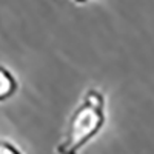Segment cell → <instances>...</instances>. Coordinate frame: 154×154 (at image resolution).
<instances>
[{"instance_id": "6da1fadb", "label": "cell", "mask_w": 154, "mask_h": 154, "mask_svg": "<svg viewBox=\"0 0 154 154\" xmlns=\"http://www.w3.org/2000/svg\"><path fill=\"white\" fill-rule=\"evenodd\" d=\"M106 117L105 93L97 86L86 88L79 103L69 114L56 151L60 154H74L82 151L103 131Z\"/></svg>"}, {"instance_id": "7a4b0ae2", "label": "cell", "mask_w": 154, "mask_h": 154, "mask_svg": "<svg viewBox=\"0 0 154 154\" xmlns=\"http://www.w3.org/2000/svg\"><path fill=\"white\" fill-rule=\"evenodd\" d=\"M19 91V80L8 66L0 65V103L14 97Z\"/></svg>"}, {"instance_id": "3957f363", "label": "cell", "mask_w": 154, "mask_h": 154, "mask_svg": "<svg viewBox=\"0 0 154 154\" xmlns=\"http://www.w3.org/2000/svg\"><path fill=\"white\" fill-rule=\"evenodd\" d=\"M23 149L16 145L12 140H8V139H3V137H0V154H9V152H22Z\"/></svg>"}, {"instance_id": "277c9868", "label": "cell", "mask_w": 154, "mask_h": 154, "mask_svg": "<svg viewBox=\"0 0 154 154\" xmlns=\"http://www.w3.org/2000/svg\"><path fill=\"white\" fill-rule=\"evenodd\" d=\"M71 2H74L75 5H86V3L94 2V0H71Z\"/></svg>"}]
</instances>
